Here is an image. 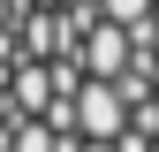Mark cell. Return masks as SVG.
Here are the masks:
<instances>
[{
    "mask_svg": "<svg viewBox=\"0 0 159 152\" xmlns=\"http://www.w3.org/2000/svg\"><path fill=\"white\" fill-rule=\"evenodd\" d=\"M0 152H159V0H0Z\"/></svg>",
    "mask_w": 159,
    "mask_h": 152,
    "instance_id": "obj_1",
    "label": "cell"
}]
</instances>
